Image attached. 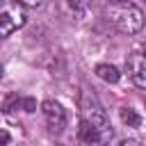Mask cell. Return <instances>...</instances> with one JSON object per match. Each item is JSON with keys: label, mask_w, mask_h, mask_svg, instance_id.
Segmentation results:
<instances>
[{"label": "cell", "mask_w": 146, "mask_h": 146, "mask_svg": "<svg viewBox=\"0 0 146 146\" xmlns=\"http://www.w3.org/2000/svg\"><path fill=\"white\" fill-rule=\"evenodd\" d=\"M112 123L107 114L100 107L84 110V116L78 128V141L80 146H107L112 139Z\"/></svg>", "instance_id": "6da1fadb"}, {"label": "cell", "mask_w": 146, "mask_h": 146, "mask_svg": "<svg viewBox=\"0 0 146 146\" xmlns=\"http://www.w3.org/2000/svg\"><path fill=\"white\" fill-rule=\"evenodd\" d=\"M107 21L123 34H137L144 27V14L135 2L128 0H114L105 7Z\"/></svg>", "instance_id": "7a4b0ae2"}, {"label": "cell", "mask_w": 146, "mask_h": 146, "mask_svg": "<svg viewBox=\"0 0 146 146\" xmlns=\"http://www.w3.org/2000/svg\"><path fill=\"white\" fill-rule=\"evenodd\" d=\"M23 25H25V14H23L21 5L14 0L0 2V36H9L11 32H16Z\"/></svg>", "instance_id": "3957f363"}, {"label": "cell", "mask_w": 146, "mask_h": 146, "mask_svg": "<svg viewBox=\"0 0 146 146\" xmlns=\"http://www.w3.org/2000/svg\"><path fill=\"white\" fill-rule=\"evenodd\" d=\"M41 112L46 116V123H48L50 132L59 135L64 130V125H66V112L62 110V105L55 103V100H43L41 103Z\"/></svg>", "instance_id": "277c9868"}, {"label": "cell", "mask_w": 146, "mask_h": 146, "mask_svg": "<svg viewBox=\"0 0 146 146\" xmlns=\"http://www.w3.org/2000/svg\"><path fill=\"white\" fill-rule=\"evenodd\" d=\"M125 71H128L130 80H132L139 89L146 87V59H144L141 52L128 55V59H125Z\"/></svg>", "instance_id": "5b68a950"}, {"label": "cell", "mask_w": 146, "mask_h": 146, "mask_svg": "<svg viewBox=\"0 0 146 146\" xmlns=\"http://www.w3.org/2000/svg\"><path fill=\"white\" fill-rule=\"evenodd\" d=\"M96 75H98L100 80L110 82V84L119 82V78H121L119 68H116V66H112V64H98V66H96Z\"/></svg>", "instance_id": "8992f818"}, {"label": "cell", "mask_w": 146, "mask_h": 146, "mask_svg": "<svg viewBox=\"0 0 146 146\" xmlns=\"http://www.w3.org/2000/svg\"><path fill=\"white\" fill-rule=\"evenodd\" d=\"M23 107V98L18 96V94H9L7 98H5V103H2V112L5 114H14L16 110H21Z\"/></svg>", "instance_id": "52a82bcc"}, {"label": "cell", "mask_w": 146, "mask_h": 146, "mask_svg": "<svg viewBox=\"0 0 146 146\" xmlns=\"http://www.w3.org/2000/svg\"><path fill=\"white\" fill-rule=\"evenodd\" d=\"M121 121H123L128 128H139V125H141V116H139L135 110H130V107H123V110H121Z\"/></svg>", "instance_id": "ba28073f"}, {"label": "cell", "mask_w": 146, "mask_h": 146, "mask_svg": "<svg viewBox=\"0 0 146 146\" xmlns=\"http://www.w3.org/2000/svg\"><path fill=\"white\" fill-rule=\"evenodd\" d=\"M62 9L68 16H78L82 11V0H62Z\"/></svg>", "instance_id": "9c48e42d"}, {"label": "cell", "mask_w": 146, "mask_h": 146, "mask_svg": "<svg viewBox=\"0 0 146 146\" xmlns=\"http://www.w3.org/2000/svg\"><path fill=\"white\" fill-rule=\"evenodd\" d=\"M23 110H25V112H34V110H36V100H34V98H25V100H23Z\"/></svg>", "instance_id": "30bf717a"}, {"label": "cell", "mask_w": 146, "mask_h": 146, "mask_svg": "<svg viewBox=\"0 0 146 146\" xmlns=\"http://www.w3.org/2000/svg\"><path fill=\"white\" fill-rule=\"evenodd\" d=\"M18 5H25V7H41L46 0H16Z\"/></svg>", "instance_id": "8fae6325"}, {"label": "cell", "mask_w": 146, "mask_h": 146, "mask_svg": "<svg viewBox=\"0 0 146 146\" xmlns=\"http://www.w3.org/2000/svg\"><path fill=\"white\" fill-rule=\"evenodd\" d=\"M9 144H11L9 132H7V130H0V146H9Z\"/></svg>", "instance_id": "7c38bea8"}, {"label": "cell", "mask_w": 146, "mask_h": 146, "mask_svg": "<svg viewBox=\"0 0 146 146\" xmlns=\"http://www.w3.org/2000/svg\"><path fill=\"white\" fill-rule=\"evenodd\" d=\"M121 146H141V144H139V141H135V139H128V141H123Z\"/></svg>", "instance_id": "4fadbf2b"}, {"label": "cell", "mask_w": 146, "mask_h": 146, "mask_svg": "<svg viewBox=\"0 0 146 146\" xmlns=\"http://www.w3.org/2000/svg\"><path fill=\"white\" fill-rule=\"evenodd\" d=\"M0 78H2V68H0Z\"/></svg>", "instance_id": "5bb4252c"}, {"label": "cell", "mask_w": 146, "mask_h": 146, "mask_svg": "<svg viewBox=\"0 0 146 146\" xmlns=\"http://www.w3.org/2000/svg\"><path fill=\"white\" fill-rule=\"evenodd\" d=\"M0 2H5V0H0Z\"/></svg>", "instance_id": "9a60e30c"}]
</instances>
